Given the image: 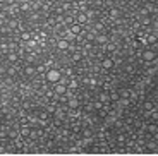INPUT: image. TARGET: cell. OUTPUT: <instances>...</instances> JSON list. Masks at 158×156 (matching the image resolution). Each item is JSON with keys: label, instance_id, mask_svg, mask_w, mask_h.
<instances>
[{"label": "cell", "instance_id": "cell-17", "mask_svg": "<svg viewBox=\"0 0 158 156\" xmlns=\"http://www.w3.org/2000/svg\"><path fill=\"white\" fill-rule=\"evenodd\" d=\"M118 16H120L118 9H112V10H110V17H114V19H115V17H118Z\"/></svg>", "mask_w": 158, "mask_h": 156}, {"label": "cell", "instance_id": "cell-4", "mask_svg": "<svg viewBox=\"0 0 158 156\" xmlns=\"http://www.w3.org/2000/svg\"><path fill=\"white\" fill-rule=\"evenodd\" d=\"M74 21L77 24H81V26H86L88 23H89V17H88V14L86 12H81V10H77L74 14Z\"/></svg>", "mask_w": 158, "mask_h": 156}, {"label": "cell", "instance_id": "cell-16", "mask_svg": "<svg viewBox=\"0 0 158 156\" xmlns=\"http://www.w3.org/2000/svg\"><path fill=\"white\" fill-rule=\"evenodd\" d=\"M81 132H83L84 139H91V137H93V132H91L89 129H84V130H81Z\"/></svg>", "mask_w": 158, "mask_h": 156}, {"label": "cell", "instance_id": "cell-3", "mask_svg": "<svg viewBox=\"0 0 158 156\" xmlns=\"http://www.w3.org/2000/svg\"><path fill=\"white\" fill-rule=\"evenodd\" d=\"M102 69L103 70H107V72H110V70H114L115 69V60H114V57L112 55H108V57H105V59H102Z\"/></svg>", "mask_w": 158, "mask_h": 156}, {"label": "cell", "instance_id": "cell-20", "mask_svg": "<svg viewBox=\"0 0 158 156\" xmlns=\"http://www.w3.org/2000/svg\"><path fill=\"white\" fill-rule=\"evenodd\" d=\"M0 153H4V148H2V146H0Z\"/></svg>", "mask_w": 158, "mask_h": 156}, {"label": "cell", "instance_id": "cell-12", "mask_svg": "<svg viewBox=\"0 0 158 156\" xmlns=\"http://www.w3.org/2000/svg\"><path fill=\"white\" fill-rule=\"evenodd\" d=\"M7 60H9V62H17V60H19V53L14 51V50H10L7 53Z\"/></svg>", "mask_w": 158, "mask_h": 156}, {"label": "cell", "instance_id": "cell-5", "mask_svg": "<svg viewBox=\"0 0 158 156\" xmlns=\"http://www.w3.org/2000/svg\"><path fill=\"white\" fill-rule=\"evenodd\" d=\"M65 108L67 110H79L81 108V101L76 96H69L67 101H65Z\"/></svg>", "mask_w": 158, "mask_h": 156}, {"label": "cell", "instance_id": "cell-14", "mask_svg": "<svg viewBox=\"0 0 158 156\" xmlns=\"http://www.w3.org/2000/svg\"><path fill=\"white\" fill-rule=\"evenodd\" d=\"M143 108H144V112H146V113H150V112H153V110H155V105L151 101H144Z\"/></svg>", "mask_w": 158, "mask_h": 156}, {"label": "cell", "instance_id": "cell-10", "mask_svg": "<svg viewBox=\"0 0 158 156\" xmlns=\"http://www.w3.org/2000/svg\"><path fill=\"white\" fill-rule=\"evenodd\" d=\"M98 101H102L103 105H108V103H110V94H108L107 91H103V93H100Z\"/></svg>", "mask_w": 158, "mask_h": 156}, {"label": "cell", "instance_id": "cell-1", "mask_svg": "<svg viewBox=\"0 0 158 156\" xmlns=\"http://www.w3.org/2000/svg\"><path fill=\"white\" fill-rule=\"evenodd\" d=\"M60 79H62V70L60 69H55V67L47 69V72H45V82H47L48 86H53Z\"/></svg>", "mask_w": 158, "mask_h": 156}, {"label": "cell", "instance_id": "cell-13", "mask_svg": "<svg viewBox=\"0 0 158 156\" xmlns=\"http://www.w3.org/2000/svg\"><path fill=\"white\" fill-rule=\"evenodd\" d=\"M95 41L98 45H105L108 41V36L107 35H98V36H95Z\"/></svg>", "mask_w": 158, "mask_h": 156}, {"label": "cell", "instance_id": "cell-9", "mask_svg": "<svg viewBox=\"0 0 158 156\" xmlns=\"http://www.w3.org/2000/svg\"><path fill=\"white\" fill-rule=\"evenodd\" d=\"M23 72H24V76H28V77H33V76L36 74V67H33L31 64H28V65L24 67Z\"/></svg>", "mask_w": 158, "mask_h": 156}, {"label": "cell", "instance_id": "cell-18", "mask_svg": "<svg viewBox=\"0 0 158 156\" xmlns=\"http://www.w3.org/2000/svg\"><path fill=\"white\" fill-rule=\"evenodd\" d=\"M81 59H83V55L79 53V51H76V53H74V57H72V60H74V62H79Z\"/></svg>", "mask_w": 158, "mask_h": 156}, {"label": "cell", "instance_id": "cell-7", "mask_svg": "<svg viewBox=\"0 0 158 156\" xmlns=\"http://www.w3.org/2000/svg\"><path fill=\"white\" fill-rule=\"evenodd\" d=\"M103 47H105V53H107V55H114L115 51H117V45H115L114 41H110V39H108Z\"/></svg>", "mask_w": 158, "mask_h": 156}, {"label": "cell", "instance_id": "cell-15", "mask_svg": "<svg viewBox=\"0 0 158 156\" xmlns=\"http://www.w3.org/2000/svg\"><path fill=\"white\" fill-rule=\"evenodd\" d=\"M81 130H83L81 124H79V122H74V124H72V132H74V134H79Z\"/></svg>", "mask_w": 158, "mask_h": 156}, {"label": "cell", "instance_id": "cell-11", "mask_svg": "<svg viewBox=\"0 0 158 156\" xmlns=\"http://www.w3.org/2000/svg\"><path fill=\"white\" fill-rule=\"evenodd\" d=\"M28 39H31V33H29V31H21V35H19V43H26Z\"/></svg>", "mask_w": 158, "mask_h": 156}, {"label": "cell", "instance_id": "cell-6", "mask_svg": "<svg viewBox=\"0 0 158 156\" xmlns=\"http://www.w3.org/2000/svg\"><path fill=\"white\" fill-rule=\"evenodd\" d=\"M71 47H72V43L69 41L65 36L64 38H59L57 39V48H59L60 51H67V50H71Z\"/></svg>", "mask_w": 158, "mask_h": 156}, {"label": "cell", "instance_id": "cell-2", "mask_svg": "<svg viewBox=\"0 0 158 156\" xmlns=\"http://www.w3.org/2000/svg\"><path fill=\"white\" fill-rule=\"evenodd\" d=\"M141 59H143V62H144V64L155 62V60H156V50H153V48L146 47L144 50L141 51Z\"/></svg>", "mask_w": 158, "mask_h": 156}, {"label": "cell", "instance_id": "cell-19", "mask_svg": "<svg viewBox=\"0 0 158 156\" xmlns=\"http://www.w3.org/2000/svg\"><path fill=\"white\" fill-rule=\"evenodd\" d=\"M129 2H131V4H134V2H138V0H129Z\"/></svg>", "mask_w": 158, "mask_h": 156}, {"label": "cell", "instance_id": "cell-8", "mask_svg": "<svg viewBox=\"0 0 158 156\" xmlns=\"http://www.w3.org/2000/svg\"><path fill=\"white\" fill-rule=\"evenodd\" d=\"M29 132H31V129H29L28 124H21V129H19V134L23 139H26V137H29Z\"/></svg>", "mask_w": 158, "mask_h": 156}]
</instances>
